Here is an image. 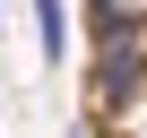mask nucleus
I'll list each match as a JSON object with an SVG mask.
<instances>
[{
  "instance_id": "1",
  "label": "nucleus",
  "mask_w": 147,
  "mask_h": 138,
  "mask_svg": "<svg viewBox=\"0 0 147 138\" xmlns=\"http://www.w3.org/2000/svg\"><path fill=\"white\" fill-rule=\"evenodd\" d=\"M35 43H43V60H61V43H69V17H61V0H35Z\"/></svg>"
}]
</instances>
